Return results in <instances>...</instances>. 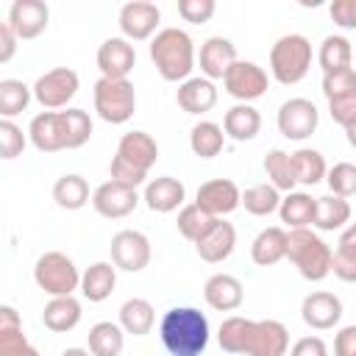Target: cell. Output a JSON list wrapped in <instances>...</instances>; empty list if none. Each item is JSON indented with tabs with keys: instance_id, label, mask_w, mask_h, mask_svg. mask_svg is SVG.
Segmentation results:
<instances>
[{
	"instance_id": "ba28073f",
	"label": "cell",
	"mask_w": 356,
	"mask_h": 356,
	"mask_svg": "<svg viewBox=\"0 0 356 356\" xmlns=\"http://www.w3.org/2000/svg\"><path fill=\"white\" fill-rule=\"evenodd\" d=\"M81 78L70 67H53L33 83V97L42 108H64L78 95Z\"/></svg>"
},
{
	"instance_id": "484cf974",
	"label": "cell",
	"mask_w": 356,
	"mask_h": 356,
	"mask_svg": "<svg viewBox=\"0 0 356 356\" xmlns=\"http://www.w3.org/2000/svg\"><path fill=\"white\" fill-rule=\"evenodd\" d=\"M81 300L75 295H64V298H50L44 303L42 312V323L44 328H50L53 334H67L81 323Z\"/></svg>"
},
{
	"instance_id": "603a6c76",
	"label": "cell",
	"mask_w": 356,
	"mask_h": 356,
	"mask_svg": "<svg viewBox=\"0 0 356 356\" xmlns=\"http://www.w3.org/2000/svg\"><path fill=\"white\" fill-rule=\"evenodd\" d=\"M175 100H178V106L186 114H197L200 117V114H206V111L214 108V103H217V86H214V81L197 75V78H189V81H184L178 86Z\"/></svg>"
},
{
	"instance_id": "f546056e",
	"label": "cell",
	"mask_w": 356,
	"mask_h": 356,
	"mask_svg": "<svg viewBox=\"0 0 356 356\" xmlns=\"http://www.w3.org/2000/svg\"><path fill=\"white\" fill-rule=\"evenodd\" d=\"M350 222V203L339 195H323L317 197L314 209V228L317 231H342Z\"/></svg>"
},
{
	"instance_id": "277c9868",
	"label": "cell",
	"mask_w": 356,
	"mask_h": 356,
	"mask_svg": "<svg viewBox=\"0 0 356 356\" xmlns=\"http://www.w3.org/2000/svg\"><path fill=\"white\" fill-rule=\"evenodd\" d=\"M286 259L306 281H323L331 275L334 250L312 228H295L286 231Z\"/></svg>"
},
{
	"instance_id": "60d3db41",
	"label": "cell",
	"mask_w": 356,
	"mask_h": 356,
	"mask_svg": "<svg viewBox=\"0 0 356 356\" xmlns=\"http://www.w3.org/2000/svg\"><path fill=\"white\" fill-rule=\"evenodd\" d=\"M242 206L248 214L253 217H267L273 211H278L281 206V192L273 184H253L242 192Z\"/></svg>"
},
{
	"instance_id": "3957f363",
	"label": "cell",
	"mask_w": 356,
	"mask_h": 356,
	"mask_svg": "<svg viewBox=\"0 0 356 356\" xmlns=\"http://www.w3.org/2000/svg\"><path fill=\"white\" fill-rule=\"evenodd\" d=\"M150 61L156 72L170 83H184L195 70V42L181 28H161L150 39Z\"/></svg>"
},
{
	"instance_id": "7c38bea8",
	"label": "cell",
	"mask_w": 356,
	"mask_h": 356,
	"mask_svg": "<svg viewBox=\"0 0 356 356\" xmlns=\"http://www.w3.org/2000/svg\"><path fill=\"white\" fill-rule=\"evenodd\" d=\"M139 206V192L122 181H103L95 192H92V209L106 217V220H120L128 217L134 209Z\"/></svg>"
},
{
	"instance_id": "74e56055",
	"label": "cell",
	"mask_w": 356,
	"mask_h": 356,
	"mask_svg": "<svg viewBox=\"0 0 356 356\" xmlns=\"http://www.w3.org/2000/svg\"><path fill=\"white\" fill-rule=\"evenodd\" d=\"M253 323H256V320H248V317H239V314L225 317V320L220 323V331H217L220 348H222L225 353H242V356H245V348H248Z\"/></svg>"
},
{
	"instance_id": "e575fe53",
	"label": "cell",
	"mask_w": 356,
	"mask_h": 356,
	"mask_svg": "<svg viewBox=\"0 0 356 356\" xmlns=\"http://www.w3.org/2000/svg\"><path fill=\"white\" fill-rule=\"evenodd\" d=\"M317 61H320V70L323 75L328 72H339V70H348L350 61H353V44L339 36V33H331L320 42V50H317Z\"/></svg>"
},
{
	"instance_id": "ffe728a7",
	"label": "cell",
	"mask_w": 356,
	"mask_h": 356,
	"mask_svg": "<svg viewBox=\"0 0 356 356\" xmlns=\"http://www.w3.org/2000/svg\"><path fill=\"white\" fill-rule=\"evenodd\" d=\"M142 200L150 211L156 214H170L175 209H184V200H186V186L172 178V175H159L153 181L145 184V192H142Z\"/></svg>"
},
{
	"instance_id": "681fc988",
	"label": "cell",
	"mask_w": 356,
	"mask_h": 356,
	"mask_svg": "<svg viewBox=\"0 0 356 356\" xmlns=\"http://www.w3.org/2000/svg\"><path fill=\"white\" fill-rule=\"evenodd\" d=\"M328 114L334 122H339L345 131L350 125H356V95L353 97H345V100H331L328 103Z\"/></svg>"
},
{
	"instance_id": "d4e9b609",
	"label": "cell",
	"mask_w": 356,
	"mask_h": 356,
	"mask_svg": "<svg viewBox=\"0 0 356 356\" xmlns=\"http://www.w3.org/2000/svg\"><path fill=\"white\" fill-rule=\"evenodd\" d=\"M117 286V267L108 261H95L81 273V295L89 303H103Z\"/></svg>"
},
{
	"instance_id": "ee69618b",
	"label": "cell",
	"mask_w": 356,
	"mask_h": 356,
	"mask_svg": "<svg viewBox=\"0 0 356 356\" xmlns=\"http://www.w3.org/2000/svg\"><path fill=\"white\" fill-rule=\"evenodd\" d=\"M323 95H325L328 103H331V100L353 97V95H356V70L348 67V70L323 75Z\"/></svg>"
},
{
	"instance_id": "836d02e7",
	"label": "cell",
	"mask_w": 356,
	"mask_h": 356,
	"mask_svg": "<svg viewBox=\"0 0 356 356\" xmlns=\"http://www.w3.org/2000/svg\"><path fill=\"white\" fill-rule=\"evenodd\" d=\"M331 273L345 281V284H356V222H350L348 228H342L337 250H334V261H331Z\"/></svg>"
},
{
	"instance_id": "f5cc1de1",
	"label": "cell",
	"mask_w": 356,
	"mask_h": 356,
	"mask_svg": "<svg viewBox=\"0 0 356 356\" xmlns=\"http://www.w3.org/2000/svg\"><path fill=\"white\" fill-rule=\"evenodd\" d=\"M334 356H356V325H345L337 331Z\"/></svg>"
},
{
	"instance_id": "8fae6325",
	"label": "cell",
	"mask_w": 356,
	"mask_h": 356,
	"mask_svg": "<svg viewBox=\"0 0 356 356\" xmlns=\"http://www.w3.org/2000/svg\"><path fill=\"white\" fill-rule=\"evenodd\" d=\"M111 261L117 270L139 273L150 264V239L142 231L122 228L111 236Z\"/></svg>"
},
{
	"instance_id": "11a10c76",
	"label": "cell",
	"mask_w": 356,
	"mask_h": 356,
	"mask_svg": "<svg viewBox=\"0 0 356 356\" xmlns=\"http://www.w3.org/2000/svg\"><path fill=\"white\" fill-rule=\"evenodd\" d=\"M0 328H22V320L14 306H0Z\"/></svg>"
},
{
	"instance_id": "d6a6232c",
	"label": "cell",
	"mask_w": 356,
	"mask_h": 356,
	"mask_svg": "<svg viewBox=\"0 0 356 356\" xmlns=\"http://www.w3.org/2000/svg\"><path fill=\"white\" fill-rule=\"evenodd\" d=\"M292 159V175L300 186H314L320 181H325L328 175V167H325V159L320 150L314 147H300L295 153H289Z\"/></svg>"
},
{
	"instance_id": "ab89813d",
	"label": "cell",
	"mask_w": 356,
	"mask_h": 356,
	"mask_svg": "<svg viewBox=\"0 0 356 356\" xmlns=\"http://www.w3.org/2000/svg\"><path fill=\"white\" fill-rule=\"evenodd\" d=\"M217 220H220V217H211V214L203 211L197 203H189V206H184V209L178 211V231H181L184 239H189V242L197 245V242L214 228Z\"/></svg>"
},
{
	"instance_id": "52a82bcc",
	"label": "cell",
	"mask_w": 356,
	"mask_h": 356,
	"mask_svg": "<svg viewBox=\"0 0 356 356\" xmlns=\"http://www.w3.org/2000/svg\"><path fill=\"white\" fill-rule=\"evenodd\" d=\"M33 281L50 298H64L81 289V273L75 261L61 250H47L33 264Z\"/></svg>"
},
{
	"instance_id": "816d5d0a",
	"label": "cell",
	"mask_w": 356,
	"mask_h": 356,
	"mask_svg": "<svg viewBox=\"0 0 356 356\" xmlns=\"http://www.w3.org/2000/svg\"><path fill=\"white\" fill-rule=\"evenodd\" d=\"M289 356H328V345L320 337H300L292 345Z\"/></svg>"
},
{
	"instance_id": "4316f807",
	"label": "cell",
	"mask_w": 356,
	"mask_h": 356,
	"mask_svg": "<svg viewBox=\"0 0 356 356\" xmlns=\"http://www.w3.org/2000/svg\"><path fill=\"white\" fill-rule=\"evenodd\" d=\"M222 131L234 142H250V139H256V134L261 131V114H259V108H253L250 103L231 106L225 111V117H222Z\"/></svg>"
},
{
	"instance_id": "7bdbcfd3",
	"label": "cell",
	"mask_w": 356,
	"mask_h": 356,
	"mask_svg": "<svg viewBox=\"0 0 356 356\" xmlns=\"http://www.w3.org/2000/svg\"><path fill=\"white\" fill-rule=\"evenodd\" d=\"M61 125H64V145L67 150L83 147L92 136V117L83 108H67L61 111Z\"/></svg>"
},
{
	"instance_id": "5bb4252c",
	"label": "cell",
	"mask_w": 356,
	"mask_h": 356,
	"mask_svg": "<svg viewBox=\"0 0 356 356\" xmlns=\"http://www.w3.org/2000/svg\"><path fill=\"white\" fill-rule=\"evenodd\" d=\"M195 203L203 211H209L211 217H225L242 203V192L231 178H211L197 186Z\"/></svg>"
},
{
	"instance_id": "d6986e66",
	"label": "cell",
	"mask_w": 356,
	"mask_h": 356,
	"mask_svg": "<svg viewBox=\"0 0 356 356\" xmlns=\"http://www.w3.org/2000/svg\"><path fill=\"white\" fill-rule=\"evenodd\" d=\"M236 44L225 36H209L203 44H200V53H197V64H200V75L209 78V81H217V78H225V72L236 64Z\"/></svg>"
},
{
	"instance_id": "6f0895ef",
	"label": "cell",
	"mask_w": 356,
	"mask_h": 356,
	"mask_svg": "<svg viewBox=\"0 0 356 356\" xmlns=\"http://www.w3.org/2000/svg\"><path fill=\"white\" fill-rule=\"evenodd\" d=\"M345 136H348V145H350V147H356V125H350V128L345 131Z\"/></svg>"
},
{
	"instance_id": "7a4b0ae2",
	"label": "cell",
	"mask_w": 356,
	"mask_h": 356,
	"mask_svg": "<svg viewBox=\"0 0 356 356\" xmlns=\"http://www.w3.org/2000/svg\"><path fill=\"white\" fill-rule=\"evenodd\" d=\"M156 159H159V142L147 131H128L117 142L108 172L114 181H122L136 189L147 181V172L156 164Z\"/></svg>"
},
{
	"instance_id": "44dd1931",
	"label": "cell",
	"mask_w": 356,
	"mask_h": 356,
	"mask_svg": "<svg viewBox=\"0 0 356 356\" xmlns=\"http://www.w3.org/2000/svg\"><path fill=\"white\" fill-rule=\"evenodd\" d=\"M28 139L39 153H58L67 150L64 145V125L61 111H42L28 125Z\"/></svg>"
},
{
	"instance_id": "f35d334b",
	"label": "cell",
	"mask_w": 356,
	"mask_h": 356,
	"mask_svg": "<svg viewBox=\"0 0 356 356\" xmlns=\"http://www.w3.org/2000/svg\"><path fill=\"white\" fill-rule=\"evenodd\" d=\"M31 97H33V86H25L17 78H3L0 81V117L11 120V117L22 114L28 108Z\"/></svg>"
},
{
	"instance_id": "1f68e13d",
	"label": "cell",
	"mask_w": 356,
	"mask_h": 356,
	"mask_svg": "<svg viewBox=\"0 0 356 356\" xmlns=\"http://www.w3.org/2000/svg\"><path fill=\"white\" fill-rule=\"evenodd\" d=\"M153 323H156V312H153V303L145 300V298H128L122 306H120V325L125 334H134V337H145L153 331Z\"/></svg>"
},
{
	"instance_id": "f1b7e54d",
	"label": "cell",
	"mask_w": 356,
	"mask_h": 356,
	"mask_svg": "<svg viewBox=\"0 0 356 356\" xmlns=\"http://www.w3.org/2000/svg\"><path fill=\"white\" fill-rule=\"evenodd\" d=\"M314 209H317V197H312L309 192H289L281 197L278 217L289 231L309 228L314 222Z\"/></svg>"
},
{
	"instance_id": "d590c367",
	"label": "cell",
	"mask_w": 356,
	"mask_h": 356,
	"mask_svg": "<svg viewBox=\"0 0 356 356\" xmlns=\"http://www.w3.org/2000/svg\"><path fill=\"white\" fill-rule=\"evenodd\" d=\"M222 145H225V131H222V125H217V122H211V120H200V122L192 125V131H189V147H192L195 156H200V159H214V156H220Z\"/></svg>"
},
{
	"instance_id": "30bf717a",
	"label": "cell",
	"mask_w": 356,
	"mask_h": 356,
	"mask_svg": "<svg viewBox=\"0 0 356 356\" xmlns=\"http://www.w3.org/2000/svg\"><path fill=\"white\" fill-rule=\"evenodd\" d=\"M222 86H225V92H228L234 100L250 103V100H259V97L267 92L270 78H267V72H264L256 61H242V58H239V61L225 72Z\"/></svg>"
},
{
	"instance_id": "ac0fdd59",
	"label": "cell",
	"mask_w": 356,
	"mask_h": 356,
	"mask_svg": "<svg viewBox=\"0 0 356 356\" xmlns=\"http://www.w3.org/2000/svg\"><path fill=\"white\" fill-rule=\"evenodd\" d=\"M300 317L309 328L314 331H328L339 323L342 317V300L334 295V292H325V289H317V292H309L300 303Z\"/></svg>"
},
{
	"instance_id": "f6af8a7d",
	"label": "cell",
	"mask_w": 356,
	"mask_h": 356,
	"mask_svg": "<svg viewBox=\"0 0 356 356\" xmlns=\"http://www.w3.org/2000/svg\"><path fill=\"white\" fill-rule=\"evenodd\" d=\"M325 184H328L331 195H339V197L348 200L350 195H356V164H350V161H337V164L328 170Z\"/></svg>"
},
{
	"instance_id": "8d00e7d4",
	"label": "cell",
	"mask_w": 356,
	"mask_h": 356,
	"mask_svg": "<svg viewBox=\"0 0 356 356\" xmlns=\"http://www.w3.org/2000/svg\"><path fill=\"white\" fill-rule=\"evenodd\" d=\"M53 200L67 209V211H78L89 203V184L83 175L78 172H67L53 184Z\"/></svg>"
},
{
	"instance_id": "9c48e42d",
	"label": "cell",
	"mask_w": 356,
	"mask_h": 356,
	"mask_svg": "<svg viewBox=\"0 0 356 356\" xmlns=\"http://www.w3.org/2000/svg\"><path fill=\"white\" fill-rule=\"evenodd\" d=\"M275 122H278L281 136H286V139H292V142H303V139H309V136L317 131L320 111H317V106H314L312 100H306V97H289V100L281 103Z\"/></svg>"
},
{
	"instance_id": "9f6ffc18",
	"label": "cell",
	"mask_w": 356,
	"mask_h": 356,
	"mask_svg": "<svg viewBox=\"0 0 356 356\" xmlns=\"http://www.w3.org/2000/svg\"><path fill=\"white\" fill-rule=\"evenodd\" d=\"M61 356H92V350L89 348H67V350H61Z\"/></svg>"
},
{
	"instance_id": "9a60e30c",
	"label": "cell",
	"mask_w": 356,
	"mask_h": 356,
	"mask_svg": "<svg viewBox=\"0 0 356 356\" xmlns=\"http://www.w3.org/2000/svg\"><path fill=\"white\" fill-rule=\"evenodd\" d=\"M289 353V331L281 320H256L245 356H286Z\"/></svg>"
},
{
	"instance_id": "e0dca14e",
	"label": "cell",
	"mask_w": 356,
	"mask_h": 356,
	"mask_svg": "<svg viewBox=\"0 0 356 356\" xmlns=\"http://www.w3.org/2000/svg\"><path fill=\"white\" fill-rule=\"evenodd\" d=\"M134 64H136V50L125 36H108L97 47L100 78H128Z\"/></svg>"
},
{
	"instance_id": "83f0119b",
	"label": "cell",
	"mask_w": 356,
	"mask_h": 356,
	"mask_svg": "<svg viewBox=\"0 0 356 356\" xmlns=\"http://www.w3.org/2000/svg\"><path fill=\"white\" fill-rule=\"evenodd\" d=\"M250 259L259 267H273L281 259H286V231L281 225L261 228L250 245Z\"/></svg>"
},
{
	"instance_id": "7dc6e473",
	"label": "cell",
	"mask_w": 356,
	"mask_h": 356,
	"mask_svg": "<svg viewBox=\"0 0 356 356\" xmlns=\"http://www.w3.org/2000/svg\"><path fill=\"white\" fill-rule=\"evenodd\" d=\"M0 356H39L22 328H0Z\"/></svg>"
},
{
	"instance_id": "8992f818",
	"label": "cell",
	"mask_w": 356,
	"mask_h": 356,
	"mask_svg": "<svg viewBox=\"0 0 356 356\" xmlns=\"http://www.w3.org/2000/svg\"><path fill=\"white\" fill-rule=\"evenodd\" d=\"M92 97L97 117L108 125H122L136 111V89L128 78H97Z\"/></svg>"
},
{
	"instance_id": "f907efd6",
	"label": "cell",
	"mask_w": 356,
	"mask_h": 356,
	"mask_svg": "<svg viewBox=\"0 0 356 356\" xmlns=\"http://www.w3.org/2000/svg\"><path fill=\"white\" fill-rule=\"evenodd\" d=\"M328 14L339 28L356 31V0H334L328 6Z\"/></svg>"
},
{
	"instance_id": "5b68a950",
	"label": "cell",
	"mask_w": 356,
	"mask_h": 356,
	"mask_svg": "<svg viewBox=\"0 0 356 356\" xmlns=\"http://www.w3.org/2000/svg\"><path fill=\"white\" fill-rule=\"evenodd\" d=\"M312 67V42L303 33H286L270 47V72L278 83L292 86L306 78Z\"/></svg>"
},
{
	"instance_id": "db71d44e",
	"label": "cell",
	"mask_w": 356,
	"mask_h": 356,
	"mask_svg": "<svg viewBox=\"0 0 356 356\" xmlns=\"http://www.w3.org/2000/svg\"><path fill=\"white\" fill-rule=\"evenodd\" d=\"M17 33L11 31L8 22H0V64H8L17 53Z\"/></svg>"
},
{
	"instance_id": "4dcf8cb0",
	"label": "cell",
	"mask_w": 356,
	"mask_h": 356,
	"mask_svg": "<svg viewBox=\"0 0 356 356\" xmlns=\"http://www.w3.org/2000/svg\"><path fill=\"white\" fill-rule=\"evenodd\" d=\"M86 342H89L92 356H120L122 348H125V331H122L120 323L100 320L89 328Z\"/></svg>"
},
{
	"instance_id": "2e32d148",
	"label": "cell",
	"mask_w": 356,
	"mask_h": 356,
	"mask_svg": "<svg viewBox=\"0 0 356 356\" xmlns=\"http://www.w3.org/2000/svg\"><path fill=\"white\" fill-rule=\"evenodd\" d=\"M50 19V8L42 0H17L8 8V25L17 33V39H36L39 33H44Z\"/></svg>"
},
{
	"instance_id": "b9f144b4",
	"label": "cell",
	"mask_w": 356,
	"mask_h": 356,
	"mask_svg": "<svg viewBox=\"0 0 356 356\" xmlns=\"http://www.w3.org/2000/svg\"><path fill=\"white\" fill-rule=\"evenodd\" d=\"M264 172H267L270 184H273L278 192H286V195L295 192L298 181H295V175H292V159H289V153L273 147V150L264 156Z\"/></svg>"
},
{
	"instance_id": "680465c9",
	"label": "cell",
	"mask_w": 356,
	"mask_h": 356,
	"mask_svg": "<svg viewBox=\"0 0 356 356\" xmlns=\"http://www.w3.org/2000/svg\"><path fill=\"white\" fill-rule=\"evenodd\" d=\"M353 53H356V47H353Z\"/></svg>"
},
{
	"instance_id": "7402d4cb",
	"label": "cell",
	"mask_w": 356,
	"mask_h": 356,
	"mask_svg": "<svg viewBox=\"0 0 356 356\" xmlns=\"http://www.w3.org/2000/svg\"><path fill=\"white\" fill-rule=\"evenodd\" d=\"M203 298L211 309L217 312H234L242 306L245 300V289H242V281L236 275H228V273H214L206 284H203Z\"/></svg>"
},
{
	"instance_id": "bcb514c9",
	"label": "cell",
	"mask_w": 356,
	"mask_h": 356,
	"mask_svg": "<svg viewBox=\"0 0 356 356\" xmlns=\"http://www.w3.org/2000/svg\"><path fill=\"white\" fill-rule=\"evenodd\" d=\"M28 145V136L22 134V128L14 122V120H0V156L8 161V159H17Z\"/></svg>"
},
{
	"instance_id": "cb8c5ba5",
	"label": "cell",
	"mask_w": 356,
	"mask_h": 356,
	"mask_svg": "<svg viewBox=\"0 0 356 356\" xmlns=\"http://www.w3.org/2000/svg\"><path fill=\"white\" fill-rule=\"evenodd\" d=\"M234 245H236V228L231 222H225L222 217L214 222V228L195 245L197 256L209 264H220L225 261L231 253H234Z\"/></svg>"
},
{
	"instance_id": "c3c4849f",
	"label": "cell",
	"mask_w": 356,
	"mask_h": 356,
	"mask_svg": "<svg viewBox=\"0 0 356 356\" xmlns=\"http://www.w3.org/2000/svg\"><path fill=\"white\" fill-rule=\"evenodd\" d=\"M217 11V3L214 0H178V14L184 22H192V25H203L214 17Z\"/></svg>"
},
{
	"instance_id": "6da1fadb",
	"label": "cell",
	"mask_w": 356,
	"mask_h": 356,
	"mask_svg": "<svg viewBox=\"0 0 356 356\" xmlns=\"http://www.w3.org/2000/svg\"><path fill=\"white\" fill-rule=\"evenodd\" d=\"M159 337L170 356H200L209 345V320L200 309L172 306L159 323Z\"/></svg>"
},
{
	"instance_id": "4fadbf2b",
	"label": "cell",
	"mask_w": 356,
	"mask_h": 356,
	"mask_svg": "<svg viewBox=\"0 0 356 356\" xmlns=\"http://www.w3.org/2000/svg\"><path fill=\"white\" fill-rule=\"evenodd\" d=\"M159 22H161V11L156 3L131 0L120 8V31L128 42H145V39L156 36Z\"/></svg>"
}]
</instances>
